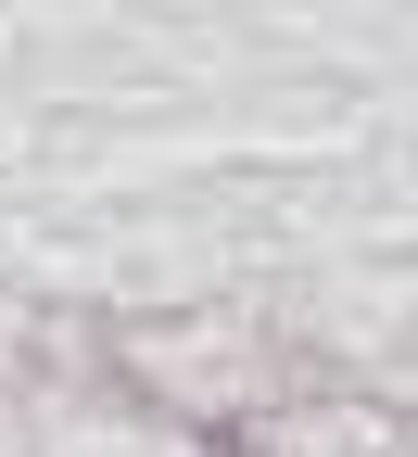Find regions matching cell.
I'll list each match as a JSON object with an SVG mask.
<instances>
[{
  "mask_svg": "<svg viewBox=\"0 0 418 457\" xmlns=\"http://www.w3.org/2000/svg\"><path fill=\"white\" fill-rule=\"evenodd\" d=\"M114 394L177 432H203L228 445L242 420L279 407V330L254 305H191V318H140V330H114Z\"/></svg>",
  "mask_w": 418,
  "mask_h": 457,
  "instance_id": "1",
  "label": "cell"
},
{
  "mask_svg": "<svg viewBox=\"0 0 418 457\" xmlns=\"http://www.w3.org/2000/svg\"><path fill=\"white\" fill-rule=\"evenodd\" d=\"M228 457H406V420L368 394H279L266 420L228 432Z\"/></svg>",
  "mask_w": 418,
  "mask_h": 457,
  "instance_id": "2",
  "label": "cell"
}]
</instances>
